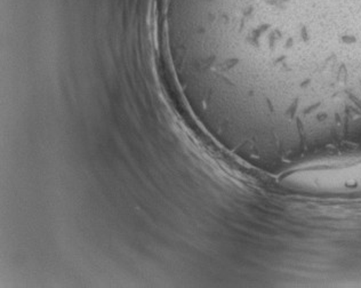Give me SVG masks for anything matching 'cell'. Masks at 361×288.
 <instances>
[{
	"label": "cell",
	"instance_id": "1",
	"mask_svg": "<svg viewBox=\"0 0 361 288\" xmlns=\"http://www.w3.org/2000/svg\"><path fill=\"white\" fill-rule=\"evenodd\" d=\"M304 189L319 192L361 191V162H329L296 171L287 179Z\"/></svg>",
	"mask_w": 361,
	"mask_h": 288
}]
</instances>
